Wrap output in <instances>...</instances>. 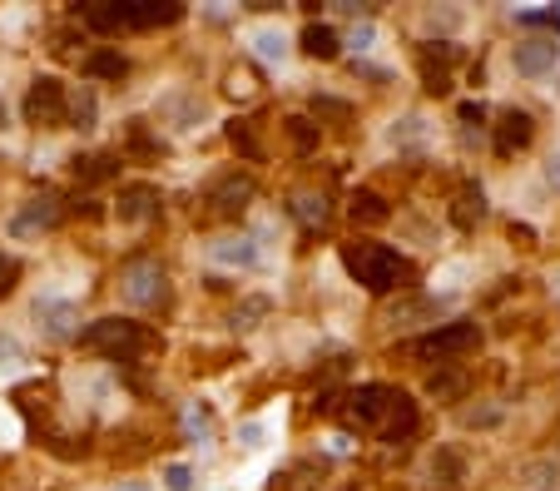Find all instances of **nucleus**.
I'll list each match as a JSON object with an SVG mask.
<instances>
[{
    "label": "nucleus",
    "mask_w": 560,
    "mask_h": 491,
    "mask_svg": "<svg viewBox=\"0 0 560 491\" xmlns=\"http://www.w3.org/2000/svg\"><path fill=\"white\" fill-rule=\"evenodd\" d=\"M342 269L352 273V283L373 293V298H387L398 288H412L417 283V269L398 254L392 244H373V238H357V244H342Z\"/></svg>",
    "instance_id": "obj_1"
},
{
    "label": "nucleus",
    "mask_w": 560,
    "mask_h": 491,
    "mask_svg": "<svg viewBox=\"0 0 560 491\" xmlns=\"http://www.w3.org/2000/svg\"><path fill=\"white\" fill-rule=\"evenodd\" d=\"M80 348L100 352V358H109V363H140V358H149L154 348H164L159 333H149L144 323H134V318H94V323L80 327Z\"/></svg>",
    "instance_id": "obj_2"
},
{
    "label": "nucleus",
    "mask_w": 560,
    "mask_h": 491,
    "mask_svg": "<svg viewBox=\"0 0 560 491\" xmlns=\"http://www.w3.org/2000/svg\"><path fill=\"white\" fill-rule=\"evenodd\" d=\"M481 348V323L477 318H452V323H437L432 333H421L412 343V358L427 367H456L467 352Z\"/></svg>",
    "instance_id": "obj_3"
},
{
    "label": "nucleus",
    "mask_w": 560,
    "mask_h": 491,
    "mask_svg": "<svg viewBox=\"0 0 560 491\" xmlns=\"http://www.w3.org/2000/svg\"><path fill=\"white\" fill-rule=\"evenodd\" d=\"M119 298L129 308H164L169 303V273L159 258H129L119 269Z\"/></svg>",
    "instance_id": "obj_4"
},
{
    "label": "nucleus",
    "mask_w": 560,
    "mask_h": 491,
    "mask_svg": "<svg viewBox=\"0 0 560 491\" xmlns=\"http://www.w3.org/2000/svg\"><path fill=\"white\" fill-rule=\"evenodd\" d=\"M21 115H25V125H36V129H65L70 125V90H65V80L36 75L30 90H25Z\"/></svg>",
    "instance_id": "obj_5"
},
{
    "label": "nucleus",
    "mask_w": 560,
    "mask_h": 491,
    "mask_svg": "<svg viewBox=\"0 0 560 491\" xmlns=\"http://www.w3.org/2000/svg\"><path fill=\"white\" fill-rule=\"evenodd\" d=\"M536 144V115L525 105H506L502 115H496V125H491V154L496 159H516V154H525Z\"/></svg>",
    "instance_id": "obj_6"
},
{
    "label": "nucleus",
    "mask_w": 560,
    "mask_h": 491,
    "mask_svg": "<svg viewBox=\"0 0 560 491\" xmlns=\"http://www.w3.org/2000/svg\"><path fill=\"white\" fill-rule=\"evenodd\" d=\"M109 214H115L119 223H129V229H144V223H154L164 214V189L149 184V179H129V184H119Z\"/></svg>",
    "instance_id": "obj_7"
},
{
    "label": "nucleus",
    "mask_w": 560,
    "mask_h": 491,
    "mask_svg": "<svg viewBox=\"0 0 560 491\" xmlns=\"http://www.w3.org/2000/svg\"><path fill=\"white\" fill-rule=\"evenodd\" d=\"M387 402H392V387L387 383H357L348 392V408H342V422L357 427V432H377L387 417Z\"/></svg>",
    "instance_id": "obj_8"
},
{
    "label": "nucleus",
    "mask_w": 560,
    "mask_h": 491,
    "mask_svg": "<svg viewBox=\"0 0 560 491\" xmlns=\"http://www.w3.org/2000/svg\"><path fill=\"white\" fill-rule=\"evenodd\" d=\"M560 65V40L556 36H525L511 46V70L521 75V80H541V75H550Z\"/></svg>",
    "instance_id": "obj_9"
},
{
    "label": "nucleus",
    "mask_w": 560,
    "mask_h": 491,
    "mask_svg": "<svg viewBox=\"0 0 560 491\" xmlns=\"http://www.w3.org/2000/svg\"><path fill=\"white\" fill-rule=\"evenodd\" d=\"M60 219H65V199H60L55 189H40L36 199H25V209L11 219V234H15V238L50 234V229H55Z\"/></svg>",
    "instance_id": "obj_10"
},
{
    "label": "nucleus",
    "mask_w": 560,
    "mask_h": 491,
    "mask_svg": "<svg viewBox=\"0 0 560 491\" xmlns=\"http://www.w3.org/2000/svg\"><path fill=\"white\" fill-rule=\"evenodd\" d=\"M36 323H40V333H45L50 343H75L80 338V308H75L70 298H55V293L36 298Z\"/></svg>",
    "instance_id": "obj_11"
},
{
    "label": "nucleus",
    "mask_w": 560,
    "mask_h": 491,
    "mask_svg": "<svg viewBox=\"0 0 560 491\" xmlns=\"http://www.w3.org/2000/svg\"><path fill=\"white\" fill-rule=\"evenodd\" d=\"M417 427H421V412H417V402H412V392L392 387V402H387V417H382V427H377V437L398 447V442H412Z\"/></svg>",
    "instance_id": "obj_12"
},
{
    "label": "nucleus",
    "mask_w": 560,
    "mask_h": 491,
    "mask_svg": "<svg viewBox=\"0 0 560 491\" xmlns=\"http://www.w3.org/2000/svg\"><path fill=\"white\" fill-rule=\"evenodd\" d=\"M253 194H258V184H253V175H223V179H213L209 184V209L213 214H244L248 204H253Z\"/></svg>",
    "instance_id": "obj_13"
},
{
    "label": "nucleus",
    "mask_w": 560,
    "mask_h": 491,
    "mask_svg": "<svg viewBox=\"0 0 560 491\" xmlns=\"http://www.w3.org/2000/svg\"><path fill=\"white\" fill-rule=\"evenodd\" d=\"M119 169H125L119 150L75 154V159H70V175H75V184H80V189H100V184H109V179H119Z\"/></svg>",
    "instance_id": "obj_14"
},
{
    "label": "nucleus",
    "mask_w": 560,
    "mask_h": 491,
    "mask_svg": "<svg viewBox=\"0 0 560 491\" xmlns=\"http://www.w3.org/2000/svg\"><path fill=\"white\" fill-rule=\"evenodd\" d=\"M125 30H154V25H179L184 5H159V0H119Z\"/></svg>",
    "instance_id": "obj_15"
},
{
    "label": "nucleus",
    "mask_w": 560,
    "mask_h": 491,
    "mask_svg": "<svg viewBox=\"0 0 560 491\" xmlns=\"http://www.w3.org/2000/svg\"><path fill=\"white\" fill-rule=\"evenodd\" d=\"M209 258L223 263V269H258V263H263V248H258L253 234H229V238H213Z\"/></svg>",
    "instance_id": "obj_16"
},
{
    "label": "nucleus",
    "mask_w": 560,
    "mask_h": 491,
    "mask_svg": "<svg viewBox=\"0 0 560 491\" xmlns=\"http://www.w3.org/2000/svg\"><path fill=\"white\" fill-rule=\"evenodd\" d=\"M467 481V452L461 447H437L427 456V487H442V491H456Z\"/></svg>",
    "instance_id": "obj_17"
},
{
    "label": "nucleus",
    "mask_w": 560,
    "mask_h": 491,
    "mask_svg": "<svg viewBox=\"0 0 560 491\" xmlns=\"http://www.w3.org/2000/svg\"><path fill=\"white\" fill-rule=\"evenodd\" d=\"M298 50H303L308 60H317V65H333V60L342 55V36L323 21H308L303 30H298Z\"/></svg>",
    "instance_id": "obj_18"
},
{
    "label": "nucleus",
    "mask_w": 560,
    "mask_h": 491,
    "mask_svg": "<svg viewBox=\"0 0 560 491\" xmlns=\"http://www.w3.org/2000/svg\"><path fill=\"white\" fill-rule=\"evenodd\" d=\"M348 219L357 223V229H382V223L392 219V204H387L382 194H377V189H352Z\"/></svg>",
    "instance_id": "obj_19"
},
{
    "label": "nucleus",
    "mask_w": 560,
    "mask_h": 491,
    "mask_svg": "<svg viewBox=\"0 0 560 491\" xmlns=\"http://www.w3.org/2000/svg\"><path fill=\"white\" fill-rule=\"evenodd\" d=\"M80 70H84V80H109V85H119L129 75V55H119L115 46H100V50H90V55L80 60Z\"/></svg>",
    "instance_id": "obj_20"
},
{
    "label": "nucleus",
    "mask_w": 560,
    "mask_h": 491,
    "mask_svg": "<svg viewBox=\"0 0 560 491\" xmlns=\"http://www.w3.org/2000/svg\"><path fill=\"white\" fill-rule=\"evenodd\" d=\"M283 140L292 144L298 159H313L317 144H323V125H317L313 115H288V119H283Z\"/></svg>",
    "instance_id": "obj_21"
},
{
    "label": "nucleus",
    "mask_w": 560,
    "mask_h": 491,
    "mask_svg": "<svg viewBox=\"0 0 560 491\" xmlns=\"http://www.w3.org/2000/svg\"><path fill=\"white\" fill-rule=\"evenodd\" d=\"M481 219H486V189H481V184H467L461 194H456V204H452V223L461 229V234H471Z\"/></svg>",
    "instance_id": "obj_22"
},
{
    "label": "nucleus",
    "mask_w": 560,
    "mask_h": 491,
    "mask_svg": "<svg viewBox=\"0 0 560 491\" xmlns=\"http://www.w3.org/2000/svg\"><path fill=\"white\" fill-rule=\"evenodd\" d=\"M159 154H164V140H154L149 129H144V119H129L119 159H159Z\"/></svg>",
    "instance_id": "obj_23"
},
{
    "label": "nucleus",
    "mask_w": 560,
    "mask_h": 491,
    "mask_svg": "<svg viewBox=\"0 0 560 491\" xmlns=\"http://www.w3.org/2000/svg\"><path fill=\"white\" fill-rule=\"evenodd\" d=\"M229 134V150L238 154V159H248V164H263V140H258V129H253V119H234V125L223 129Z\"/></svg>",
    "instance_id": "obj_24"
},
{
    "label": "nucleus",
    "mask_w": 560,
    "mask_h": 491,
    "mask_svg": "<svg viewBox=\"0 0 560 491\" xmlns=\"http://www.w3.org/2000/svg\"><path fill=\"white\" fill-rule=\"evenodd\" d=\"M427 398H437V402L467 398V373H461V367H437V373L427 377Z\"/></svg>",
    "instance_id": "obj_25"
},
{
    "label": "nucleus",
    "mask_w": 560,
    "mask_h": 491,
    "mask_svg": "<svg viewBox=\"0 0 560 491\" xmlns=\"http://www.w3.org/2000/svg\"><path fill=\"white\" fill-rule=\"evenodd\" d=\"M292 214H298L308 229H327V223H333V204H327V194H298V199H292Z\"/></svg>",
    "instance_id": "obj_26"
},
{
    "label": "nucleus",
    "mask_w": 560,
    "mask_h": 491,
    "mask_svg": "<svg viewBox=\"0 0 560 491\" xmlns=\"http://www.w3.org/2000/svg\"><path fill=\"white\" fill-rule=\"evenodd\" d=\"M94 119H100V100H94L90 85H80V94H70V129H80V134H90Z\"/></svg>",
    "instance_id": "obj_27"
},
{
    "label": "nucleus",
    "mask_w": 560,
    "mask_h": 491,
    "mask_svg": "<svg viewBox=\"0 0 560 491\" xmlns=\"http://www.w3.org/2000/svg\"><path fill=\"white\" fill-rule=\"evenodd\" d=\"M516 25L521 30H541V36H556L560 40V11L546 5V11H516Z\"/></svg>",
    "instance_id": "obj_28"
},
{
    "label": "nucleus",
    "mask_w": 560,
    "mask_h": 491,
    "mask_svg": "<svg viewBox=\"0 0 560 491\" xmlns=\"http://www.w3.org/2000/svg\"><path fill=\"white\" fill-rule=\"evenodd\" d=\"M253 46H258V55L263 60H278V65L288 60V36H283V30H258Z\"/></svg>",
    "instance_id": "obj_29"
},
{
    "label": "nucleus",
    "mask_w": 560,
    "mask_h": 491,
    "mask_svg": "<svg viewBox=\"0 0 560 491\" xmlns=\"http://www.w3.org/2000/svg\"><path fill=\"white\" fill-rule=\"evenodd\" d=\"M352 105L348 100H333V94H313V119L323 125V119H348Z\"/></svg>",
    "instance_id": "obj_30"
},
{
    "label": "nucleus",
    "mask_w": 560,
    "mask_h": 491,
    "mask_svg": "<svg viewBox=\"0 0 560 491\" xmlns=\"http://www.w3.org/2000/svg\"><path fill=\"white\" fill-rule=\"evenodd\" d=\"M421 134H427V119H421V115H407L398 129H392V144H421Z\"/></svg>",
    "instance_id": "obj_31"
},
{
    "label": "nucleus",
    "mask_w": 560,
    "mask_h": 491,
    "mask_svg": "<svg viewBox=\"0 0 560 491\" xmlns=\"http://www.w3.org/2000/svg\"><path fill=\"white\" fill-rule=\"evenodd\" d=\"M421 90L442 100V94H452V75H446V70H437V65H421Z\"/></svg>",
    "instance_id": "obj_32"
},
{
    "label": "nucleus",
    "mask_w": 560,
    "mask_h": 491,
    "mask_svg": "<svg viewBox=\"0 0 560 491\" xmlns=\"http://www.w3.org/2000/svg\"><path fill=\"white\" fill-rule=\"evenodd\" d=\"M164 487L169 491H194V471H188L184 462H169V467H164Z\"/></svg>",
    "instance_id": "obj_33"
},
{
    "label": "nucleus",
    "mask_w": 560,
    "mask_h": 491,
    "mask_svg": "<svg viewBox=\"0 0 560 491\" xmlns=\"http://www.w3.org/2000/svg\"><path fill=\"white\" fill-rule=\"evenodd\" d=\"M15 283H21V263L11 254H0V298H11Z\"/></svg>",
    "instance_id": "obj_34"
},
{
    "label": "nucleus",
    "mask_w": 560,
    "mask_h": 491,
    "mask_svg": "<svg viewBox=\"0 0 560 491\" xmlns=\"http://www.w3.org/2000/svg\"><path fill=\"white\" fill-rule=\"evenodd\" d=\"M456 119H461V125H486V105H481V100H461Z\"/></svg>",
    "instance_id": "obj_35"
},
{
    "label": "nucleus",
    "mask_w": 560,
    "mask_h": 491,
    "mask_svg": "<svg viewBox=\"0 0 560 491\" xmlns=\"http://www.w3.org/2000/svg\"><path fill=\"white\" fill-rule=\"evenodd\" d=\"M373 36H377V25H373V21H362V25H352L348 46H352V50H373Z\"/></svg>",
    "instance_id": "obj_36"
},
{
    "label": "nucleus",
    "mask_w": 560,
    "mask_h": 491,
    "mask_svg": "<svg viewBox=\"0 0 560 491\" xmlns=\"http://www.w3.org/2000/svg\"><path fill=\"white\" fill-rule=\"evenodd\" d=\"M502 422V408H477V412H467V427H496Z\"/></svg>",
    "instance_id": "obj_37"
},
{
    "label": "nucleus",
    "mask_w": 560,
    "mask_h": 491,
    "mask_svg": "<svg viewBox=\"0 0 560 491\" xmlns=\"http://www.w3.org/2000/svg\"><path fill=\"white\" fill-rule=\"evenodd\" d=\"M229 94H238V100H248V94H253V75H229Z\"/></svg>",
    "instance_id": "obj_38"
},
{
    "label": "nucleus",
    "mask_w": 560,
    "mask_h": 491,
    "mask_svg": "<svg viewBox=\"0 0 560 491\" xmlns=\"http://www.w3.org/2000/svg\"><path fill=\"white\" fill-rule=\"evenodd\" d=\"M352 75H357V80H377V85L387 80V70H377V65H367V60H352Z\"/></svg>",
    "instance_id": "obj_39"
},
{
    "label": "nucleus",
    "mask_w": 560,
    "mask_h": 491,
    "mask_svg": "<svg viewBox=\"0 0 560 491\" xmlns=\"http://www.w3.org/2000/svg\"><path fill=\"white\" fill-rule=\"evenodd\" d=\"M511 238H521V244L531 248L536 244V229H531V223H511Z\"/></svg>",
    "instance_id": "obj_40"
},
{
    "label": "nucleus",
    "mask_w": 560,
    "mask_h": 491,
    "mask_svg": "<svg viewBox=\"0 0 560 491\" xmlns=\"http://www.w3.org/2000/svg\"><path fill=\"white\" fill-rule=\"evenodd\" d=\"M238 437H244V447H258V437H263V427H258V422H248V427H244V432H238Z\"/></svg>",
    "instance_id": "obj_41"
},
{
    "label": "nucleus",
    "mask_w": 560,
    "mask_h": 491,
    "mask_svg": "<svg viewBox=\"0 0 560 491\" xmlns=\"http://www.w3.org/2000/svg\"><path fill=\"white\" fill-rule=\"evenodd\" d=\"M109 491H154V487H144V481H115Z\"/></svg>",
    "instance_id": "obj_42"
},
{
    "label": "nucleus",
    "mask_w": 560,
    "mask_h": 491,
    "mask_svg": "<svg viewBox=\"0 0 560 491\" xmlns=\"http://www.w3.org/2000/svg\"><path fill=\"white\" fill-rule=\"evenodd\" d=\"M0 352H5V358H15V338H0Z\"/></svg>",
    "instance_id": "obj_43"
},
{
    "label": "nucleus",
    "mask_w": 560,
    "mask_h": 491,
    "mask_svg": "<svg viewBox=\"0 0 560 491\" xmlns=\"http://www.w3.org/2000/svg\"><path fill=\"white\" fill-rule=\"evenodd\" d=\"M546 175H550V184H560V159H550V169H546Z\"/></svg>",
    "instance_id": "obj_44"
},
{
    "label": "nucleus",
    "mask_w": 560,
    "mask_h": 491,
    "mask_svg": "<svg viewBox=\"0 0 560 491\" xmlns=\"http://www.w3.org/2000/svg\"><path fill=\"white\" fill-rule=\"evenodd\" d=\"M0 129H5V105H0Z\"/></svg>",
    "instance_id": "obj_45"
},
{
    "label": "nucleus",
    "mask_w": 560,
    "mask_h": 491,
    "mask_svg": "<svg viewBox=\"0 0 560 491\" xmlns=\"http://www.w3.org/2000/svg\"><path fill=\"white\" fill-rule=\"evenodd\" d=\"M556 293H560V288H556Z\"/></svg>",
    "instance_id": "obj_46"
}]
</instances>
